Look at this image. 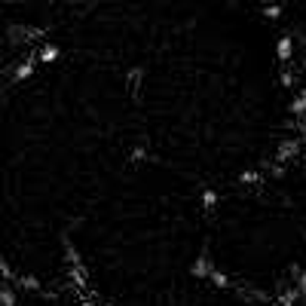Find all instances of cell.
<instances>
[{
	"label": "cell",
	"instance_id": "2",
	"mask_svg": "<svg viewBox=\"0 0 306 306\" xmlns=\"http://www.w3.org/2000/svg\"><path fill=\"white\" fill-rule=\"evenodd\" d=\"M37 61H40V58H37V52H34V55H28V58H25V61L18 64V70H15V80H25V77H31V74H34V64H37Z\"/></svg>",
	"mask_w": 306,
	"mask_h": 306
},
{
	"label": "cell",
	"instance_id": "11",
	"mask_svg": "<svg viewBox=\"0 0 306 306\" xmlns=\"http://www.w3.org/2000/svg\"><path fill=\"white\" fill-rule=\"evenodd\" d=\"M264 12H267V15H270V18H279V15H282V6H267V9H264Z\"/></svg>",
	"mask_w": 306,
	"mask_h": 306
},
{
	"label": "cell",
	"instance_id": "6",
	"mask_svg": "<svg viewBox=\"0 0 306 306\" xmlns=\"http://www.w3.org/2000/svg\"><path fill=\"white\" fill-rule=\"evenodd\" d=\"M288 110H291L294 116H303V113H306V92L300 95V98H294V101H291V107H288Z\"/></svg>",
	"mask_w": 306,
	"mask_h": 306
},
{
	"label": "cell",
	"instance_id": "5",
	"mask_svg": "<svg viewBox=\"0 0 306 306\" xmlns=\"http://www.w3.org/2000/svg\"><path fill=\"white\" fill-rule=\"evenodd\" d=\"M15 282H18V288H25V291H43V285H40L34 276H18Z\"/></svg>",
	"mask_w": 306,
	"mask_h": 306
},
{
	"label": "cell",
	"instance_id": "8",
	"mask_svg": "<svg viewBox=\"0 0 306 306\" xmlns=\"http://www.w3.org/2000/svg\"><path fill=\"white\" fill-rule=\"evenodd\" d=\"M208 279H211V282H215L218 288H227V285H230V279H227V276H224L221 270H211V276H208Z\"/></svg>",
	"mask_w": 306,
	"mask_h": 306
},
{
	"label": "cell",
	"instance_id": "7",
	"mask_svg": "<svg viewBox=\"0 0 306 306\" xmlns=\"http://www.w3.org/2000/svg\"><path fill=\"white\" fill-rule=\"evenodd\" d=\"M0 306H15V291L12 288H0Z\"/></svg>",
	"mask_w": 306,
	"mask_h": 306
},
{
	"label": "cell",
	"instance_id": "3",
	"mask_svg": "<svg viewBox=\"0 0 306 306\" xmlns=\"http://www.w3.org/2000/svg\"><path fill=\"white\" fill-rule=\"evenodd\" d=\"M276 52H279V58H282V61H288V58H291V52H294V40H291V37H282Z\"/></svg>",
	"mask_w": 306,
	"mask_h": 306
},
{
	"label": "cell",
	"instance_id": "4",
	"mask_svg": "<svg viewBox=\"0 0 306 306\" xmlns=\"http://www.w3.org/2000/svg\"><path fill=\"white\" fill-rule=\"evenodd\" d=\"M58 55H61V49H58V46H40V52H37V58H40V61H46V64H49V61H55Z\"/></svg>",
	"mask_w": 306,
	"mask_h": 306
},
{
	"label": "cell",
	"instance_id": "1",
	"mask_svg": "<svg viewBox=\"0 0 306 306\" xmlns=\"http://www.w3.org/2000/svg\"><path fill=\"white\" fill-rule=\"evenodd\" d=\"M211 270H215V267H211V261H208L205 254H202V257H196V264L190 267V273H193L196 279H205V276H211Z\"/></svg>",
	"mask_w": 306,
	"mask_h": 306
},
{
	"label": "cell",
	"instance_id": "13",
	"mask_svg": "<svg viewBox=\"0 0 306 306\" xmlns=\"http://www.w3.org/2000/svg\"><path fill=\"white\" fill-rule=\"evenodd\" d=\"M104 306H110V303H104Z\"/></svg>",
	"mask_w": 306,
	"mask_h": 306
},
{
	"label": "cell",
	"instance_id": "10",
	"mask_svg": "<svg viewBox=\"0 0 306 306\" xmlns=\"http://www.w3.org/2000/svg\"><path fill=\"white\" fill-rule=\"evenodd\" d=\"M257 178H261L257 172H242V184H254Z\"/></svg>",
	"mask_w": 306,
	"mask_h": 306
},
{
	"label": "cell",
	"instance_id": "9",
	"mask_svg": "<svg viewBox=\"0 0 306 306\" xmlns=\"http://www.w3.org/2000/svg\"><path fill=\"white\" fill-rule=\"evenodd\" d=\"M215 202H218V193H215V190H205V193H202V205H208V208H211Z\"/></svg>",
	"mask_w": 306,
	"mask_h": 306
},
{
	"label": "cell",
	"instance_id": "12",
	"mask_svg": "<svg viewBox=\"0 0 306 306\" xmlns=\"http://www.w3.org/2000/svg\"><path fill=\"white\" fill-rule=\"evenodd\" d=\"M291 83H294V74H291V70H285V74H282V86H291Z\"/></svg>",
	"mask_w": 306,
	"mask_h": 306
}]
</instances>
